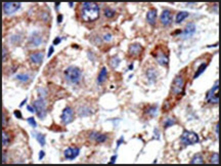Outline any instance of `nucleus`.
<instances>
[{
	"mask_svg": "<svg viewBox=\"0 0 221 166\" xmlns=\"http://www.w3.org/2000/svg\"><path fill=\"white\" fill-rule=\"evenodd\" d=\"M99 16V8L96 3L85 2L83 3L82 10V17L85 22L95 21Z\"/></svg>",
	"mask_w": 221,
	"mask_h": 166,
	"instance_id": "obj_1",
	"label": "nucleus"
},
{
	"mask_svg": "<svg viewBox=\"0 0 221 166\" xmlns=\"http://www.w3.org/2000/svg\"><path fill=\"white\" fill-rule=\"evenodd\" d=\"M185 83V77L182 75H178L174 78L172 82L171 90L174 94H182L184 91Z\"/></svg>",
	"mask_w": 221,
	"mask_h": 166,
	"instance_id": "obj_2",
	"label": "nucleus"
},
{
	"mask_svg": "<svg viewBox=\"0 0 221 166\" xmlns=\"http://www.w3.org/2000/svg\"><path fill=\"white\" fill-rule=\"evenodd\" d=\"M152 54L154 58L160 65L166 66L168 65L169 58L168 53L162 47H158Z\"/></svg>",
	"mask_w": 221,
	"mask_h": 166,
	"instance_id": "obj_3",
	"label": "nucleus"
},
{
	"mask_svg": "<svg viewBox=\"0 0 221 166\" xmlns=\"http://www.w3.org/2000/svg\"><path fill=\"white\" fill-rule=\"evenodd\" d=\"M64 74L67 80L71 83H78L81 77V72L78 68L75 67H70L64 72Z\"/></svg>",
	"mask_w": 221,
	"mask_h": 166,
	"instance_id": "obj_4",
	"label": "nucleus"
},
{
	"mask_svg": "<svg viewBox=\"0 0 221 166\" xmlns=\"http://www.w3.org/2000/svg\"><path fill=\"white\" fill-rule=\"evenodd\" d=\"M181 139L182 143L185 145L194 144L198 142L199 140V137L197 134L187 130L183 132Z\"/></svg>",
	"mask_w": 221,
	"mask_h": 166,
	"instance_id": "obj_5",
	"label": "nucleus"
},
{
	"mask_svg": "<svg viewBox=\"0 0 221 166\" xmlns=\"http://www.w3.org/2000/svg\"><path fill=\"white\" fill-rule=\"evenodd\" d=\"M219 81L216 82L212 88L208 92L206 99L208 103L216 104L219 101Z\"/></svg>",
	"mask_w": 221,
	"mask_h": 166,
	"instance_id": "obj_6",
	"label": "nucleus"
},
{
	"mask_svg": "<svg viewBox=\"0 0 221 166\" xmlns=\"http://www.w3.org/2000/svg\"><path fill=\"white\" fill-rule=\"evenodd\" d=\"M33 106L38 116L40 119H43L46 116V103L44 100L40 98L35 101Z\"/></svg>",
	"mask_w": 221,
	"mask_h": 166,
	"instance_id": "obj_7",
	"label": "nucleus"
},
{
	"mask_svg": "<svg viewBox=\"0 0 221 166\" xmlns=\"http://www.w3.org/2000/svg\"><path fill=\"white\" fill-rule=\"evenodd\" d=\"M74 113L72 110L69 107H66L63 111L61 116L62 122L65 125H67L72 121Z\"/></svg>",
	"mask_w": 221,
	"mask_h": 166,
	"instance_id": "obj_8",
	"label": "nucleus"
},
{
	"mask_svg": "<svg viewBox=\"0 0 221 166\" xmlns=\"http://www.w3.org/2000/svg\"><path fill=\"white\" fill-rule=\"evenodd\" d=\"M21 7L19 2H6L3 6V11L5 14H9L15 12Z\"/></svg>",
	"mask_w": 221,
	"mask_h": 166,
	"instance_id": "obj_9",
	"label": "nucleus"
},
{
	"mask_svg": "<svg viewBox=\"0 0 221 166\" xmlns=\"http://www.w3.org/2000/svg\"><path fill=\"white\" fill-rule=\"evenodd\" d=\"M143 48L138 43H134L131 45L129 48V53L132 57L137 58L141 54Z\"/></svg>",
	"mask_w": 221,
	"mask_h": 166,
	"instance_id": "obj_10",
	"label": "nucleus"
},
{
	"mask_svg": "<svg viewBox=\"0 0 221 166\" xmlns=\"http://www.w3.org/2000/svg\"><path fill=\"white\" fill-rule=\"evenodd\" d=\"M80 153L79 149L77 147H69L65 150L64 155L65 158L67 160H73L79 155Z\"/></svg>",
	"mask_w": 221,
	"mask_h": 166,
	"instance_id": "obj_11",
	"label": "nucleus"
},
{
	"mask_svg": "<svg viewBox=\"0 0 221 166\" xmlns=\"http://www.w3.org/2000/svg\"><path fill=\"white\" fill-rule=\"evenodd\" d=\"M161 21L164 25H168L171 22L172 17L170 11L168 10H165L162 12L160 17Z\"/></svg>",
	"mask_w": 221,
	"mask_h": 166,
	"instance_id": "obj_12",
	"label": "nucleus"
},
{
	"mask_svg": "<svg viewBox=\"0 0 221 166\" xmlns=\"http://www.w3.org/2000/svg\"><path fill=\"white\" fill-rule=\"evenodd\" d=\"M157 11L155 9H152L148 11L147 15V21L150 25H154L156 22Z\"/></svg>",
	"mask_w": 221,
	"mask_h": 166,
	"instance_id": "obj_13",
	"label": "nucleus"
},
{
	"mask_svg": "<svg viewBox=\"0 0 221 166\" xmlns=\"http://www.w3.org/2000/svg\"><path fill=\"white\" fill-rule=\"evenodd\" d=\"M196 26L194 23L190 22L187 24L184 31V36L190 37L192 36L196 31Z\"/></svg>",
	"mask_w": 221,
	"mask_h": 166,
	"instance_id": "obj_14",
	"label": "nucleus"
},
{
	"mask_svg": "<svg viewBox=\"0 0 221 166\" xmlns=\"http://www.w3.org/2000/svg\"><path fill=\"white\" fill-rule=\"evenodd\" d=\"M44 55L41 52L34 53L30 56V59L33 63H40L43 61Z\"/></svg>",
	"mask_w": 221,
	"mask_h": 166,
	"instance_id": "obj_15",
	"label": "nucleus"
},
{
	"mask_svg": "<svg viewBox=\"0 0 221 166\" xmlns=\"http://www.w3.org/2000/svg\"><path fill=\"white\" fill-rule=\"evenodd\" d=\"M90 138L94 139L97 142H103L106 140L107 137L106 135L101 134L95 132H93L90 135Z\"/></svg>",
	"mask_w": 221,
	"mask_h": 166,
	"instance_id": "obj_16",
	"label": "nucleus"
},
{
	"mask_svg": "<svg viewBox=\"0 0 221 166\" xmlns=\"http://www.w3.org/2000/svg\"><path fill=\"white\" fill-rule=\"evenodd\" d=\"M189 16V13L187 11H181L177 15L175 21L177 23H181Z\"/></svg>",
	"mask_w": 221,
	"mask_h": 166,
	"instance_id": "obj_17",
	"label": "nucleus"
},
{
	"mask_svg": "<svg viewBox=\"0 0 221 166\" xmlns=\"http://www.w3.org/2000/svg\"><path fill=\"white\" fill-rule=\"evenodd\" d=\"M207 65L206 63H204L201 64V65L198 68L197 71L196 72L195 75H194V78H197L202 74L205 71L206 69L207 68Z\"/></svg>",
	"mask_w": 221,
	"mask_h": 166,
	"instance_id": "obj_18",
	"label": "nucleus"
},
{
	"mask_svg": "<svg viewBox=\"0 0 221 166\" xmlns=\"http://www.w3.org/2000/svg\"><path fill=\"white\" fill-rule=\"evenodd\" d=\"M107 74L106 68L105 67L102 68L98 77V80L99 83H103L105 81L106 78Z\"/></svg>",
	"mask_w": 221,
	"mask_h": 166,
	"instance_id": "obj_19",
	"label": "nucleus"
},
{
	"mask_svg": "<svg viewBox=\"0 0 221 166\" xmlns=\"http://www.w3.org/2000/svg\"><path fill=\"white\" fill-rule=\"evenodd\" d=\"M36 140L41 147L44 146L46 143V137L41 133H38L35 136Z\"/></svg>",
	"mask_w": 221,
	"mask_h": 166,
	"instance_id": "obj_20",
	"label": "nucleus"
},
{
	"mask_svg": "<svg viewBox=\"0 0 221 166\" xmlns=\"http://www.w3.org/2000/svg\"><path fill=\"white\" fill-rule=\"evenodd\" d=\"M203 161L200 155H197L195 156L191 162V164H203Z\"/></svg>",
	"mask_w": 221,
	"mask_h": 166,
	"instance_id": "obj_21",
	"label": "nucleus"
},
{
	"mask_svg": "<svg viewBox=\"0 0 221 166\" xmlns=\"http://www.w3.org/2000/svg\"><path fill=\"white\" fill-rule=\"evenodd\" d=\"M3 145L4 146L7 145L9 143V136L6 132L3 131Z\"/></svg>",
	"mask_w": 221,
	"mask_h": 166,
	"instance_id": "obj_22",
	"label": "nucleus"
},
{
	"mask_svg": "<svg viewBox=\"0 0 221 166\" xmlns=\"http://www.w3.org/2000/svg\"><path fill=\"white\" fill-rule=\"evenodd\" d=\"M27 121L29 124L33 128H36L37 126V123L34 117H29L27 119Z\"/></svg>",
	"mask_w": 221,
	"mask_h": 166,
	"instance_id": "obj_23",
	"label": "nucleus"
},
{
	"mask_svg": "<svg viewBox=\"0 0 221 166\" xmlns=\"http://www.w3.org/2000/svg\"><path fill=\"white\" fill-rule=\"evenodd\" d=\"M16 78L20 81L25 82L29 79V77L27 75L19 74L16 75Z\"/></svg>",
	"mask_w": 221,
	"mask_h": 166,
	"instance_id": "obj_24",
	"label": "nucleus"
},
{
	"mask_svg": "<svg viewBox=\"0 0 221 166\" xmlns=\"http://www.w3.org/2000/svg\"><path fill=\"white\" fill-rule=\"evenodd\" d=\"M104 14L107 17H111L114 15L115 11L113 9H110V8H106L105 10Z\"/></svg>",
	"mask_w": 221,
	"mask_h": 166,
	"instance_id": "obj_25",
	"label": "nucleus"
},
{
	"mask_svg": "<svg viewBox=\"0 0 221 166\" xmlns=\"http://www.w3.org/2000/svg\"><path fill=\"white\" fill-rule=\"evenodd\" d=\"M211 161L212 164H219V155L217 153H215L212 155L211 159Z\"/></svg>",
	"mask_w": 221,
	"mask_h": 166,
	"instance_id": "obj_26",
	"label": "nucleus"
},
{
	"mask_svg": "<svg viewBox=\"0 0 221 166\" xmlns=\"http://www.w3.org/2000/svg\"><path fill=\"white\" fill-rule=\"evenodd\" d=\"M14 114L16 118L19 119L22 118V115L21 111L18 110H15L14 112Z\"/></svg>",
	"mask_w": 221,
	"mask_h": 166,
	"instance_id": "obj_27",
	"label": "nucleus"
},
{
	"mask_svg": "<svg viewBox=\"0 0 221 166\" xmlns=\"http://www.w3.org/2000/svg\"><path fill=\"white\" fill-rule=\"evenodd\" d=\"M7 56V52L4 47L3 48V61H5Z\"/></svg>",
	"mask_w": 221,
	"mask_h": 166,
	"instance_id": "obj_28",
	"label": "nucleus"
},
{
	"mask_svg": "<svg viewBox=\"0 0 221 166\" xmlns=\"http://www.w3.org/2000/svg\"><path fill=\"white\" fill-rule=\"evenodd\" d=\"M46 153L43 150H41L39 153V160H42L44 157H45Z\"/></svg>",
	"mask_w": 221,
	"mask_h": 166,
	"instance_id": "obj_29",
	"label": "nucleus"
},
{
	"mask_svg": "<svg viewBox=\"0 0 221 166\" xmlns=\"http://www.w3.org/2000/svg\"><path fill=\"white\" fill-rule=\"evenodd\" d=\"M54 52V48L52 46H50L48 51V57H50L53 54Z\"/></svg>",
	"mask_w": 221,
	"mask_h": 166,
	"instance_id": "obj_30",
	"label": "nucleus"
},
{
	"mask_svg": "<svg viewBox=\"0 0 221 166\" xmlns=\"http://www.w3.org/2000/svg\"><path fill=\"white\" fill-rule=\"evenodd\" d=\"M61 39L59 37H57L55 38L53 41V44L55 45L59 44L61 42Z\"/></svg>",
	"mask_w": 221,
	"mask_h": 166,
	"instance_id": "obj_31",
	"label": "nucleus"
},
{
	"mask_svg": "<svg viewBox=\"0 0 221 166\" xmlns=\"http://www.w3.org/2000/svg\"><path fill=\"white\" fill-rule=\"evenodd\" d=\"M26 108L28 111L31 112V113H34L35 111L34 109L33 108V107L30 106L29 105H27V106Z\"/></svg>",
	"mask_w": 221,
	"mask_h": 166,
	"instance_id": "obj_32",
	"label": "nucleus"
},
{
	"mask_svg": "<svg viewBox=\"0 0 221 166\" xmlns=\"http://www.w3.org/2000/svg\"><path fill=\"white\" fill-rule=\"evenodd\" d=\"M63 16L61 14H60L58 15V16L57 20L58 22V23H61L63 21Z\"/></svg>",
	"mask_w": 221,
	"mask_h": 166,
	"instance_id": "obj_33",
	"label": "nucleus"
},
{
	"mask_svg": "<svg viewBox=\"0 0 221 166\" xmlns=\"http://www.w3.org/2000/svg\"><path fill=\"white\" fill-rule=\"evenodd\" d=\"M27 101V99H25L23 100V101L21 102V103L20 104L19 107H23V106L26 103Z\"/></svg>",
	"mask_w": 221,
	"mask_h": 166,
	"instance_id": "obj_34",
	"label": "nucleus"
},
{
	"mask_svg": "<svg viewBox=\"0 0 221 166\" xmlns=\"http://www.w3.org/2000/svg\"><path fill=\"white\" fill-rule=\"evenodd\" d=\"M111 36L110 34H106V36H104V39L106 41H109L111 38Z\"/></svg>",
	"mask_w": 221,
	"mask_h": 166,
	"instance_id": "obj_35",
	"label": "nucleus"
},
{
	"mask_svg": "<svg viewBox=\"0 0 221 166\" xmlns=\"http://www.w3.org/2000/svg\"><path fill=\"white\" fill-rule=\"evenodd\" d=\"M6 156L5 154L4 153H3V159H2V161H3V163L4 164L5 163V162L6 161Z\"/></svg>",
	"mask_w": 221,
	"mask_h": 166,
	"instance_id": "obj_36",
	"label": "nucleus"
},
{
	"mask_svg": "<svg viewBox=\"0 0 221 166\" xmlns=\"http://www.w3.org/2000/svg\"><path fill=\"white\" fill-rule=\"evenodd\" d=\"M116 157L115 156H114L113 158H112V159L111 160V163H115V161H115V159H116Z\"/></svg>",
	"mask_w": 221,
	"mask_h": 166,
	"instance_id": "obj_37",
	"label": "nucleus"
},
{
	"mask_svg": "<svg viewBox=\"0 0 221 166\" xmlns=\"http://www.w3.org/2000/svg\"><path fill=\"white\" fill-rule=\"evenodd\" d=\"M69 4L70 6H73V3H69Z\"/></svg>",
	"mask_w": 221,
	"mask_h": 166,
	"instance_id": "obj_38",
	"label": "nucleus"
}]
</instances>
